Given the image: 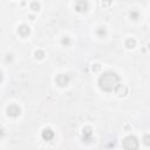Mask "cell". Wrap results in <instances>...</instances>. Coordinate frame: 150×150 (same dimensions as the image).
<instances>
[{"label": "cell", "instance_id": "6da1fadb", "mask_svg": "<svg viewBox=\"0 0 150 150\" xmlns=\"http://www.w3.org/2000/svg\"><path fill=\"white\" fill-rule=\"evenodd\" d=\"M120 84L118 75L112 71H105L98 77V86L103 91H116Z\"/></svg>", "mask_w": 150, "mask_h": 150}, {"label": "cell", "instance_id": "7a4b0ae2", "mask_svg": "<svg viewBox=\"0 0 150 150\" xmlns=\"http://www.w3.org/2000/svg\"><path fill=\"white\" fill-rule=\"evenodd\" d=\"M123 148H124V150H137L138 149V139L132 135L127 136L123 139Z\"/></svg>", "mask_w": 150, "mask_h": 150}, {"label": "cell", "instance_id": "3957f363", "mask_svg": "<svg viewBox=\"0 0 150 150\" xmlns=\"http://www.w3.org/2000/svg\"><path fill=\"white\" fill-rule=\"evenodd\" d=\"M91 137H93L91 128L90 127H84L83 130H82V139H83V142L89 143L91 141Z\"/></svg>", "mask_w": 150, "mask_h": 150}, {"label": "cell", "instance_id": "277c9868", "mask_svg": "<svg viewBox=\"0 0 150 150\" xmlns=\"http://www.w3.org/2000/svg\"><path fill=\"white\" fill-rule=\"evenodd\" d=\"M55 82H56V84H59L60 87H64V86H67L68 82H69V76L66 75V74H60V75L56 76Z\"/></svg>", "mask_w": 150, "mask_h": 150}, {"label": "cell", "instance_id": "5b68a950", "mask_svg": "<svg viewBox=\"0 0 150 150\" xmlns=\"http://www.w3.org/2000/svg\"><path fill=\"white\" fill-rule=\"evenodd\" d=\"M21 112V109L19 108V105L16 104H11L8 108H7V114L8 116H12V117H16L19 116Z\"/></svg>", "mask_w": 150, "mask_h": 150}, {"label": "cell", "instance_id": "8992f818", "mask_svg": "<svg viewBox=\"0 0 150 150\" xmlns=\"http://www.w3.org/2000/svg\"><path fill=\"white\" fill-rule=\"evenodd\" d=\"M75 9L80 13H86L88 11V2L87 1H77L75 4Z\"/></svg>", "mask_w": 150, "mask_h": 150}, {"label": "cell", "instance_id": "52a82bcc", "mask_svg": "<svg viewBox=\"0 0 150 150\" xmlns=\"http://www.w3.org/2000/svg\"><path fill=\"white\" fill-rule=\"evenodd\" d=\"M41 136H42V138H43L45 141H50V139H53V137H54V131H53L52 129H49V128H46V129L42 130Z\"/></svg>", "mask_w": 150, "mask_h": 150}, {"label": "cell", "instance_id": "ba28073f", "mask_svg": "<svg viewBox=\"0 0 150 150\" xmlns=\"http://www.w3.org/2000/svg\"><path fill=\"white\" fill-rule=\"evenodd\" d=\"M18 33H19L21 36H27V35H29V33H30V28H29L27 25H21V26L18 28Z\"/></svg>", "mask_w": 150, "mask_h": 150}, {"label": "cell", "instance_id": "9c48e42d", "mask_svg": "<svg viewBox=\"0 0 150 150\" xmlns=\"http://www.w3.org/2000/svg\"><path fill=\"white\" fill-rule=\"evenodd\" d=\"M125 46H127V48L131 49V48H134V47L136 46V41H135L134 39H128V40L125 41Z\"/></svg>", "mask_w": 150, "mask_h": 150}, {"label": "cell", "instance_id": "30bf717a", "mask_svg": "<svg viewBox=\"0 0 150 150\" xmlns=\"http://www.w3.org/2000/svg\"><path fill=\"white\" fill-rule=\"evenodd\" d=\"M30 8L33 9V11H39L40 9V4L39 2H36V1H33L32 4H30Z\"/></svg>", "mask_w": 150, "mask_h": 150}, {"label": "cell", "instance_id": "8fae6325", "mask_svg": "<svg viewBox=\"0 0 150 150\" xmlns=\"http://www.w3.org/2000/svg\"><path fill=\"white\" fill-rule=\"evenodd\" d=\"M34 55H35V59H38V60H41V59H43V56H45V53H43L42 50H36Z\"/></svg>", "mask_w": 150, "mask_h": 150}, {"label": "cell", "instance_id": "7c38bea8", "mask_svg": "<svg viewBox=\"0 0 150 150\" xmlns=\"http://www.w3.org/2000/svg\"><path fill=\"white\" fill-rule=\"evenodd\" d=\"M142 141H143V143L145 145H150V135H144Z\"/></svg>", "mask_w": 150, "mask_h": 150}, {"label": "cell", "instance_id": "4fadbf2b", "mask_svg": "<svg viewBox=\"0 0 150 150\" xmlns=\"http://www.w3.org/2000/svg\"><path fill=\"white\" fill-rule=\"evenodd\" d=\"M105 33H107V30H105V28H104V27H100V28L97 29V34H98L100 36L105 35Z\"/></svg>", "mask_w": 150, "mask_h": 150}, {"label": "cell", "instance_id": "5bb4252c", "mask_svg": "<svg viewBox=\"0 0 150 150\" xmlns=\"http://www.w3.org/2000/svg\"><path fill=\"white\" fill-rule=\"evenodd\" d=\"M130 18H131L132 20H137V19H138V13H137L136 11H132V12L130 13Z\"/></svg>", "mask_w": 150, "mask_h": 150}, {"label": "cell", "instance_id": "9a60e30c", "mask_svg": "<svg viewBox=\"0 0 150 150\" xmlns=\"http://www.w3.org/2000/svg\"><path fill=\"white\" fill-rule=\"evenodd\" d=\"M100 69H101V66H100V64H97V63H96V64H94V66H93V70H94V71H98Z\"/></svg>", "mask_w": 150, "mask_h": 150}, {"label": "cell", "instance_id": "2e32d148", "mask_svg": "<svg viewBox=\"0 0 150 150\" xmlns=\"http://www.w3.org/2000/svg\"><path fill=\"white\" fill-rule=\"evenodd\" d=\"M62 43L63 45H69V39L68 38H63L62 39Z\"/></svg>", "mask_w": 150, "mask_h": 150}, {"label": "cell", "instance_id": "e0dca14e", "mask_svg": "<svg viewBox=\"0 0 150 150\" xmlns=\"http://www.w3.org/2000/svg\"><path fill=\"white\" fill-rule=\"evenodd\" d=\"M148 47H149V49H150V43H149V45H148Z\"/></svg>", "mask_w": 150, "mask_h": 150}]
</instances>
